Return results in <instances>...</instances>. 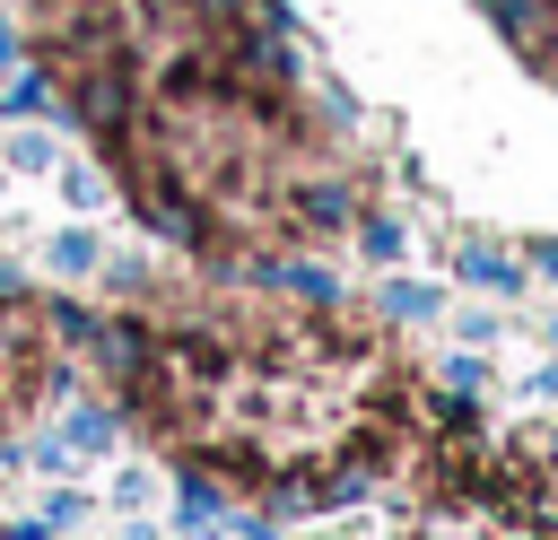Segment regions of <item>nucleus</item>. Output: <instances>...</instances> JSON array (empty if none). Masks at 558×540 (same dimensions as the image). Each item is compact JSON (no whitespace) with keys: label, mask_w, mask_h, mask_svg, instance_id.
I'll list each match as a JSON object with an SVG mask.
<instances>
[{"label":"nucleus","mask_w":558,"mask_h":540,"mask_svg":"<svg viewBox=\"0 0 558 540\" xmlns=\"http://www.w3.org/2000/svg\"><path fill=\"white\" fill-rule=\"evenodd\" d=\"M357 209L366 200L340 165H288L279 174V235H349Z\"/></svg>","instance_id":"obj_1"},{"label":"nucleus","mask_w":558,"mask_h":540,"mask_svg":"<svg viewBox=\"0 0 558 540\" xmlns=\"http://www.w3.org/2000/svg\"><path fill=\"white\" fill-rule=\"evenodd\" d=\"M453 270H462L471 287H497V296H514V287H523V261H514L506 244H488V235H471V244H453Z\"/></svg>","instance_id":"obj_2"},{"label":"nucleus","mask_w":558,"mask_h":540,"mask_svg":"<svg viewBox=\"0 0 558 540\" xmlns=\"http://www.w3.org/2000/svg\"><path fill=\"white\" fill-rule=\"evenodd\" d=\"M349 235H357V253H366L375 270H392V261H401V244H410V226H401L392 209H357V218H349Z\"/></svg>","instance_id":"obj_3"},{"label":"nucleus","mask_w":558,"mask_h":540,"mask_svg":"<svg viewBox=\"0 0 558 540\" xmlns=\"http://www.w3.org/2000/svg\"><path fill=\"white\" fill-rule=\"evenodd\" d=\"M375 314H392V322H436V314H445V296H436L427 279H384Z\"/></svg>","instance_id":"obj_4"},{"label":"nucleus","mask_w":558,"mask_h":540,"mask_svg":"<svg viewBox=\"0 0 558 540\" xmlns=\"http://www.w3.org/2000/svg\"><path fill=\"white\" fill-rule=\"evenodd\" d=\"M96 261H105V244H96L87 226H61V235L44 244V270H61V279H87Z\"/></svg>","instance_id":"obj_5"},{"label":"nucleus","mask_w":558,"mask_h":540,"mask_svg":"<svg viewBox=\"0 0 558 540\" xmlns=\"http://www.w3.org/2000/svg\"><path fill=\"white\" fill-rule=\"evenodd\" d=\"M0 165H9V174H52V165H61V148H52V131H35V122H26V131H9Z\"/></svg>","instance_id":"obj_6"},{"label":"nucleus","mask_w":558,"mask_h":540,"mask_svg":"<svg viewBox=\"0 0 558 540\" xmlns=\"http://www.w3.org/2000/svg\"><path fill=\"white\" fill-rule=\"evenodd\" d=\"M61 192H70V209H96V200H105V165L70 157V165H61Z\"/></svg>","instance_id":"obj_7"},{"label":"nucleus","mask_w":558,"mask_h":540,"mask_svg":"<svg viewBox=\"0 0 558 540\" xmlns=\"http://www.w3.org/2000/svg\"><path fill=\"white\" fill-rule=\"evenodd\" d=\"M113 435V409H70V453H96Z\"/></svg>","instance_id":"obj_8"},{"label":"nucleus","mask_w":558,"mask_h":540,"mask_svg":"<svg viewBox=\"0 0 558 540\" xmlns=\"http://www.w3.org/2000/svg\"><path fill=\"white\" fill-rule=\"evenodd\" d=\"M9 70H26V26L0 17V78H9Z\"/></svg>","instance_id":"obj_9"},{"label":"nucleus","mask_w":558,"mask_h":540,"mask_svg":"<svg viewBox=\"0 0 558 540\" xmlns=\"http://www.w3.org/2000/svg\"><path fill=\"white\" fill-rule=\"evenodd\" d=\"M523 261H532L541 279H558V235H532V244H523Z\"/></svg>","instance_id":"obj_10"},{"label":"nucleus","mask_w":558,"mask_h":540,"mask_svg":"<svg viewBox=\"0 0 558 540\" xmlns=\"http://www.w3.org/2000/svg\"><path fill=\"white\" fill-rule=\"evenodd\" d=\"M445 383L453 392H480V357H445Z\"/></svg>","instance_id":"obj_11"},{"label":"nucleus","mask_w":558,"mask_h":540,"mask_svg":"<svg viewBox=\"0 0 558 540\" xmlns=\"http://www.w3.org/2000/svg\"><path fill=\"white\" fill-rule=\"evenodd\" d=\"M122 540H157V531H122Z\"/></svg>","instance_id":"obj_12"},{"label":"nucleus","mask_w":558,"mask_h":540,"mask_svg":"<svg viewBox=\"0 0 558 540\" xmlns=\"http://www.w3.org/2000/svg\"><path fill=\"white\" fill-rule=\"evenodd\" d=\"M549 340H558V314H549Z\"/></svg>","instance_id":"obj_13"},{"label":"nucleus","mask_w":558,"mask_h":540,"mask_svg":"<svg viewBox=\"0 0 558 540\" xmlns=\"http://www.w3.org/2000/svg\"><path fill=\"white\" fill-rule=\"evenodd\" d=\"M0 183H9V165H0Z\"/></svg>","instance_id":"obj_14"}]
</instances>
